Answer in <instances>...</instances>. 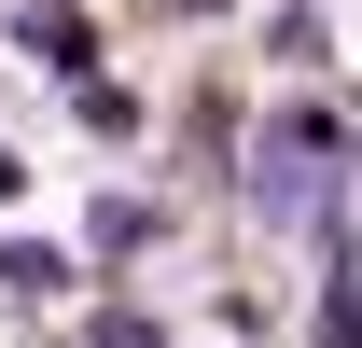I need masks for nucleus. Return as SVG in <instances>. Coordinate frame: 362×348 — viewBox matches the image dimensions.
<instances>
[{"label": "nucleus", "mask_w": 362, "mask_h": 348, "mask_svg": "<svg viewBox=\"0 0 362 348\" xmlns=\"http://www.w3.org/2000/svg\"><path fill=\"white\" fill-rule=\"evenodd\" d=\"M334 153H349V112L334 98H293V112H265V139H251V223H320V195H334Z\"/></svg>", "instance_id": "1"}, {"label": "nucleus", "mask_w": 362, "mask_h": 348, "mask_svg": "<svg viewBox=\"0 0 362 348\" xmlns=\"http://www.w3.org/2000/svg\"><path fill=\"white\" fill-rule=\"evenodd\" d=\"M14 42L42 56L56 84H70V70H98V28H84V14H70V0H42V14H14Z\"/></svg>", "instance_id": "2"}, {"label": "nucleus", "mask_w": 362, "mask_h": 348, "mask_svg": "<svg viewBox=\"0 0 362 348\" xmlns=\"http://www.w3.org/2000/svg\"><path fill=\"white\" fill-rule=\"evenodd\" d=\"M153 237H168V209H153V195H98V209H84V251H98V265L153 251Z\"/></svg>", "instance_id": "3"}, {"label": "nucleus", "mask_w": 362, "mask_h": 348, "mask_svg": "<svg viewBox=\"0 0 362 348\" xmlns=\"http://www.w3.org/2000/svg\"><path fill=\"white\" fill-rule=\"evenodd\" d=\"M307 348H362V251H320V320Z\"/></svg>", "instance_id": "4"}, {"label": "nucleus", "mask_w": 362, "mask_h": 348, "mask_svg": "<svg viewBox=\"0 0 362 348\" xmlns=\"http://www.w3.org/2000/svg\"><path fill=\"white\" fill-rule=\"evenodd\" d=\"M56 98H70V126H84V139H139V98L112 84V70H70Z\"/></svg>", "instance_id": "5"}, {"label": "nucleus", "mask_w": 362, "mask_h": 348, "mask_svg": "<svg viewBox=\"0 0 362 348\" xmlns=\"http://www.w3.org/2000/svg\"><path fill=\"white\" fill-rule=\"evenodd\" d=\"M0 293H14V306H56V293H70V251H42V237H0Z\"/></svg>", "instance_id": "6"}, {"label": "nucleus", "mask_w": 362, "mask_h": 348, "mask_svg": "<svg viewBox=\"0 0 362 348\" xmlns=\"http://www.w3.org/2000/svg\"><path fill=\"white\" fill-rule=\"evenodd\" d=\"M84 335H98V348H168V320H153V306H98Z\"/></svg>", "instance_id": "7"}]
</instances>
